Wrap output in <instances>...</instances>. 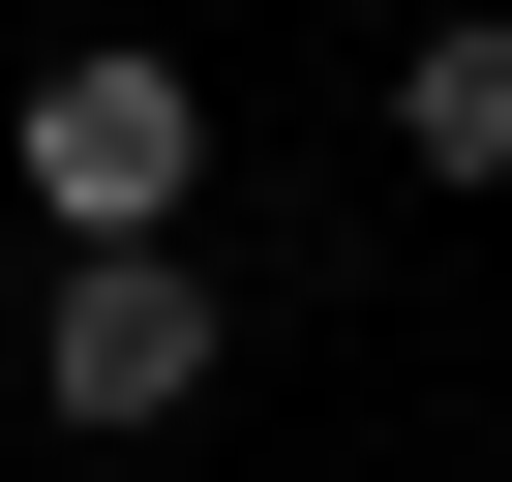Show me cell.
<instances>
[{
    "label": "cell",
    "mask_w": 512,
    "mask_h": 482,
    "mask_svg": "<svg viewBox=\"0 0 512 482\" xmlns=\"http://www.w3.org/2000/svg\"><path fill=\"white\" fill-rule=\"evenodd\" d=\"M0 181H31L61 241H181V181H211V91H181L151 31H91V61H31V121H0Z\"/></svg>",
    "instance_id": "6da1fadb"
},
{
    "label": "cell",
    "mask_w": 512,
    "mask_h": 482,
    "mask_svg": "<svg viewBox=\"0 0 512 482\" xmlns=\"http://www.w3.org/2000/svg\"><path fill=\"white\" fill-rule=\"evenodd\" d=\"M31 392H61V422H181V392H211V241H61Z\"/></svg>",
    "instance_id": "7a4b0ae2"
},
{
    "label": "cell",
    "mask_w": 512,
    "mask_h": 482,
    "mask_svg": "<svg viewBox=\"0 0 512 482\" xmlns=\"http://www.w3.org/2000/svg\"><path fill=\"white\" fill-rule=\"evenodd\" d=\"M392 151L422 181H512V0H452V31L392 61Z\"/></svg>",
    "instance_id": "3957f363"
}]
</instances>
